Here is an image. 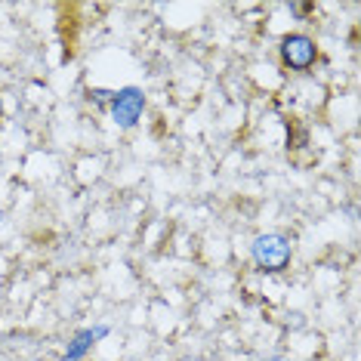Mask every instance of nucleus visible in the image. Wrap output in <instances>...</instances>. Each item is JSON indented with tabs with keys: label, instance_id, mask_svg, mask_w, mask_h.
<instances>
[{
	"label": "nucleus",
	"instance_id": "f03ea898",
	"mask_svg": "<svg viewBox=\"0 0 361 361\" xmlns=\"http://www.w3.org/2000/svg\"><path fill=\"white\" fill-rule=\"evenodd\" d=\"M318 59V47L315 40L306 35H287L281 40V62L293 71H309Z\"/></svg>",
	"mask_w": 361,
	"mask_h": 361
},
{
	"label": "nucleus",
	"instance_id": "f257e3e1",
	"mask_svg": "<svg viewBox=\"0 0 361 361\" xmlns=\"http://www.w3.org/2000/svg\"><path fill=\"white\" fill-rule=\"evenodd\" d=\"M290 257H293L290 244H287V238H281V235H259L257 241H253V262L269 275L284 272V269L290 266Z\"/></svg>",
	"mask_w": 361,
	"mask_h": 361
},
{
	"label": "nucleus",
	"instance_id": "7ed1b4c3",
	"mask_svg": "<svg viewBox=\"0 0 361 361\" xmlns=\"http://www.w3.org/2000/svg\"><path fill=\"white\" fill-rule=\"evenodd\" d=\"M142 93L139 90H121V93H114V99H111V114H114V121H118L121 127H133L136 121H139V114H142Z\"/></svg>",
	"mask_w": 361,
	"mask_h": 361
}]
</instances>
